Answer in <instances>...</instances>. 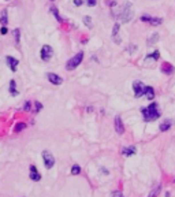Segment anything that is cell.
<instances>
[{"instance_id":"6da1fadb","label":"cell","mask_w":175,"mask_h":197,"mask_svg":"<svg viewBox=\"0 0 175 197\" xmlns=\"http://www.w3.org/2000/svg\"><path fill=\"white\" fill-rule=\"evenodd\" d=\"M141 112H142V117H144L145 122H153V121H156L157 118H160V115H162V112L159 111V105L156 103H152L149 107L142 108Z\"/></svg>"},{"instance_id":"7a4b0ae2","label":"cell","mask_w":175,"mask_h":197,"mask_svg":"<svg viewBox=\"0 0 175 197\" xmlns=\"http://www.w3.org/2000/svg\"><path fill=\"white\" fill-rule=\"evenodd\" d=\"M116 17H118L122 22H130L131 18H133V11H131V4L130 3L123 4V6L120 7L119 12L116 14Z\"/></svg>"},{"instance_id":"3957f363","label":"cell","mask_w":175,"mask_h":197,"mask_svg":"<svg viewBox=\"0 0 175 197\" xmlns=\"http://www.w3.org/2000/svg\"><path fill=\"white\" fill-rule=\"evenodd\" d=\"M82 59H83V52H78L77 55H74L66 64V70H74L81 64Z\"/></svg>"},{"instance_id":"277c9868","label":"cell","mask_w":175,"mask_h":197,"mask_svg":"<svg viewBox=\"0 0 175 197\" xmlns=\"http://www.w3.org/2000/svg\"><path fill=\"white\" fill-rule=\"evenodd\" d=\"M43 159H44V164L47 168H52V167L55 166V157H53V155L48 152V151H44L43 152Z\"/></svg>"},{"instance_id":"5b68a950","label":"cell","mask_w":175,"mask_h":197,"mask_svg":"<svg viewBox=\"0 0 175 197\" xmlns=\"http://www.w3.org/2000/svg\"><path fill=\"white\" fill-rule=\"evenodd\" d=\"M52 56H53V49L52 47L49 45H44L43 48H41V59L44 62H49L52 59Z\"/></svg>"},{"instance_id":"8992f818","label":"cell","mask_w":175,"mask_h":197,"mask_svg":"<svg viewBox=\"0 0 175 197\" xmlns=\"http://www.w3.org/2000/svg\"><path fill=\"white\" fill-rule=\"evenodd\" d=\"M144 88L145 85L141 81H134L133 82V90H134V96L136 97H141L144 94Z\"/></svg>"},{"instance_id":"52a82bcc","label":"cell","mask_w":175,"mask_h":197,"mask_svg":"<svg viewBox=\"0 0 175 197\" xmlns=\"http://www.w3.org/2000/svg\"><path fill=\"white\" fill-rule=\"evenodd\" d=\"M114 127H115V131L118 134H123L125 133V125L122 122V118L120 117H115V119H114Z\"/></svg>"},{"instance_id":"ba28073f","label":"cell","mask_w":175,"mask_h":197,"mask_svg":"<svg viewBox=\"0 0 175 197\" xmlns=\"http://www.w3.org/2000/svg\"><path fill=\"white\" fill-rule=\"evenodd\" d=\"M47 78H48V81H49L51 84H53V85H62L63 84V78L62 77H59V75L55 74V73L47 74Z\"/></svg>"},{"instance_id":"9c48e42d","label":"cell","mask_w":175,"mask_h":197,"mask_svg":"<svg viewBox=\"0 0 175 197\" xmlns=\"http://www.w3.org/2000/svg\"><path fill=\"white\" fill-rule=\"evenodd\" d=\"M141 21H144V22H149V23L153 25V26L162 25V22H163L162 18H153V17H149V15H142V17H141Z\"/></svg>"},{"instance_id":"30bf717a","label":"cell","mask_w":175,"mask_h":197,"mask_svg":"<svg viewBox=\"0 0 175 197\" xmlns=\"http://www.w3.org/2000/svg\"><path fill=\"white\" fill-rule=\"evenodd\" d=\"M30 179H31V181H36V182L41 179V175H40L37 167L34 166V164H31V166H30Z\"/></svg>"},{"instance_id":"8fae6325","label":"cell","mask_w":175,"mask_h":197,"mask_svg":"<svg viewBox=\"0 0 175 197\" xmlns=\"http://www.w3.org/2000/svg\"><path fill=\"white\" fill-rule=\"evenodd\" d=\"M6 62L8 63V66H10V68H11L13 71H17V67H18V63H19L18 59H15L13 56H7Z\"/></svg>"},{"instance_id":"7c38bea8","label":"cell","mask_w":175,"mask_h":197,"mask_svg":"<svg viewBox=\"0 0 175 197\" xmlns=\"http://www.w3.org/2000/svg\"><path fill=\"white\" fill-rule=\"evenodd\" d=\"M137 152V148L134 147V145H131V147H126L122 149V155L126 156V157H129V156H133V155Z\"/></svg>"},{"instance_id":"4fadbf2b","label":"cell","mask_w":175,"mask_h":197,"mask_svg":"<svg viewBox=\"0 0 175 197\" xmlns=\"http://www.w3.org/2000/svg\"><path fill=\"white\" fill-rule=\"evenodd\" d=\"M162 71L166 75H170V74H172L175 71V68L172 64H170V63H163L162 64Z\"/></svg>"},{"instance_id":"5bb4252c","label":"cell","mask_w":175,"mask_h":197,"mask_svg":"<svg viewBox=\"0 0 175 197\" xmlns=\"http://www.w3.org/2000/svg\"><path fill=\"white\" fill-rule=\"evenodd\" d=\"M144 94L146 96L148 100H153V98H155V90H153V88H152V86H145Z\"/></svg>"},{"instance_id":"9a60e30c","label":"cell","mask_w":175,"mask_h":197,"mask_svg":"<svg viewBox=\"0 0 175 197\" xmlns=\"http://www.w3.org/2000/svg\"><path fill=\"white\" fill-rule=\"evenodd\" d=\"M119 27H120V25H119V23H115V25H114V29H112V38L118 44L120 43V38L118 37V34H119Z\"/></svg>"},{"instance_id":"2e32d148","label":"cell","mask_w":175,"mask_h":197,"mask_svg":"<svg viewBox=\"0 0 175 197\" xmlns=\"http://www.w3.org/2000/svg\"><path fill=\"white\" fill-rule=\"evenodd\" d=\"M172 126V122L170 121V119H166L164 122H162L160 123V131H167V130H170V127Z\"/></svg>"},{"instance_id":"e0dca14e","label":"cell","mask_w":175,"mask_h":197,"mask_svg":"<svg viewBox=\"0 0 175 197\" xmlns=\"http://www.w3.org/2000/svg\"><path fill=\"white\" fill-rule=\"evenodd\" d=\"M0 23L3 25H7L8 23V15H7V10H3L1 14H0Z\"/></svg>"},{"instance_id":"ac0fdd59","label":"cell","mask_w":175,"mask_h":197,"mask_svg":"<svg viewBox=\"0 0 175 197\" xmlns=\"http://www.w3.org/2000/svg\"><path fill=\"white\" fill-rule=\"evenodd\" d=\"M157 40H159V33H153V34L146 40V44H148V45H155V43H156Z\"/></svg>"},{"instance_id":"d6986e66","label":"cell","mask_w":175,"mask_h":197,"mask_svg":"<svg viewBox=\"0 0 175 197\" xmlns=\"http://www.w3.org/2000/svg\"><path fill=\"white\" fill-rule=\"evenodd\" d=\"M10 93H11V96H17L18 94V90H17V85H15V81L11 80L10 81Z\"/></svg>"},{"instance_id":"ffe728a7","label":"cell","mask_w":175,"mask_h":197,"mask_svg":"<svg viewBox=\"0 0 175 197\" xmlns=\"http://www.w3.org/2000/svg\"><path fill=\"white\" fill-rule=\"evenodd\" d=\"M160 190H162V185L159 184L157 186H155V189H153V190L148 194V197H157V196H159V193H160Z\"/></svg>"},{"instance_id":"44dd1931","label":"cell","mask_w":175,"mask_h":197,"mask_svg":"<svg viewBox=\"0 0 175 197\" xmlns=\"http://www.w3.org/2000/svg\"><path fill=\"white\" fill-rule=\"evenodd\" d=\"M26 129V123H17L15 125V127H14V131L15 133H21L22 130Z\"/></svg>"},{"instance_id":"7402d4cb","label":"cell","mask_w":175,"mask_h":197,"mask_svg":"<svg viewBox=\"0 0 175 197\" xmlns=\"http://www.w3.org/2000/svg\"><path fill=\"white\" fill-rule=\"evenodd\" d=\"M79 174H81V167L78 164H74L71 167V175H79Z\"/></svg>"},{"instance_id":"603a6c76","label":"cell","mask_w":175,"mask_h":197,"mask_svg":"<svg viewBox=\"0 0 175 197\" xmlns=\"http://www.w3.org/2000/svg\"><path fill=\"white\" fill-rule=\"evenodd\" d=\"M82 21H83V23L86 25L88 27H89V29H92V27H93V25H92V18H90V17H83V18H82Z\"/></svg>"},{"instance_id":"cb8c5ba5","label":"cell","mask_w":175,"mask_h":197,"mask_svg":"<svg viewBox=\"0 0 175 197\" xmlns=\"http://www.w3.org/2000/svg\"><path fill=\"white\" fill-rule=\"evenodd\" d=\"M13 33H14V38H15V44H17V45H19V40H21V30H19V29H15Z\"/></svg>"},{"instance_id":"d4e9b609","label":"cell","mask_w":175,"mask_h":197,"mask_svg":"<svg viewBox=\"0 0 175 197\" xmlns=\"http://www.w3.org/2000/svg\"><path fill=\"white\" fill-rule=\"evenodd\" d=\"M51 12H52V14L56 17V19L59 21V22H62V21H63V18L60 17V15H59V12H57V8H56V7H52V8H51Z\"/></svg>"},{"instance_id":"484cf974","label":"cell","mask_w":175,"mask_h":197,"mask_svg":"<svg viewBox=\"0 0 175 197\" xmlns=\"http://www.w3.org/2000/svg\"><path fill=\"white\" fill-rule=\"evenodd\" d=\"M149 58H152V59H155V60H157V59L160 58V52H159V51H155L153 54H150V55L146 56V59H149Z\"/></svg>"},{"instance_id":"4316f807","label":"cell","mask_w":175,"mask_h":197,"mask_svg":"<svg viewBox=\"0 0 175 197\" xmlns=\"http://www.w3.org/2000/svg\"><path fill=\"white\" fill-rule=\"evenodd\" d=\"M30 110H31V103L30 101H25V104H23V111L29 112Z\"/></svg>"},{"instance_id":"83f0119b","label":"cell","mask_w":175,"mask_h":197,"mask_svg":"<svg viewBox=\"0 0 175 197\" xmlns=\"http://www.w3.org/2000/svg\"><path fill=\"white\" fill-rule=\"evenodd\" d=\"M34 107H36V112H40V111L43 110V104H41V103H38V101H36V103H34Z\"/></svg>"},{"instance_id":"f1b7e54d","label":"cell","mask_w":175,"mask_h":197,"mask_svg":"<svg viewBox=\"0 0 175 197\" xmlns=\"http://www.w3.org/2000/svg\"><path fill=\"white\" fill-rule=\"evenodd\" d=\"M111 197H123V194H122V192L120 190H115L111 193Z\"/></svg>"},{"instance_id":"f546056e","label":"cell","mask_w":175,"mask_h":197,"mask_svg":"<svg viewBox=\"0 0 175 197\" xmlns=\"http://www.w3.org/2000/svg\"><path fill=\"white\" fill-rule=\"evenodd\" d=\"M96 3H97V0H88V6H90V7L96 6Z\"/></svg>"},{"instance_id":"4dcf8cb0","label":"cell","mask_w":175,"mask_h":197,"mask_svg":"<svg viewBox=\"0 0 175 197\" xmlns=\"http://www.w3.org/2000/svg\"><path fill=\"white\" fill-rule=\"evenodd\" d=\"M0 33H1V34H7V33H8V29L3 26V27H1V30H0Z\"/></svg>"},{"instance_id":"1f68e13d","label":"cell","mask_w":175,"mask_h":197,"mask_svg":"<svg viewBox=\"0 0 175 197\" xmlns=\"http://www.w3.org/2000/svg\"><path fill=\"white\" fill-rule=\"evenodd\" d=\"M82 3H83V0H74V4H75V6H81Z\"/></svg>"},{"instance_id":"d6a6232c","label":"cell","mask_w":175,"mask_h":197,"mask_svg":"<svg viewBox=\"0 0 175 197\" xmlns=\"http://www.w3.org/2000/svg\"><path fill=\"white\" fill-rule=\"evenodd\" d=\"M101 172H104V174H108V170H106V168H100Z\"/></svg>"},{"instance_id":"836d02e7","label":"cell","mask_w":175,"mask_h":197,"mask_svg":"<svg viewBox=\"0 0 175 197\" xmlns=\"http://www.w3.org/2000/svg\"><path fill=\"white\" fill-rule=\"evenodd\" d=\"M174 182H175V178H174Z\"/></svg>"},{"instance_id":"e575fe53","label":"cell","mask_w":175,"mask_h":197,"mask_svg":"<svg viewBox=\"0 0 175 197\" xmlns=\"http://www.w3.org/2000/svg\"><path fill=\"white\" fill-rule=\"evenodd\" d=\"M51 1H53V0H51Z\"/></svg>"}]
</instances>
